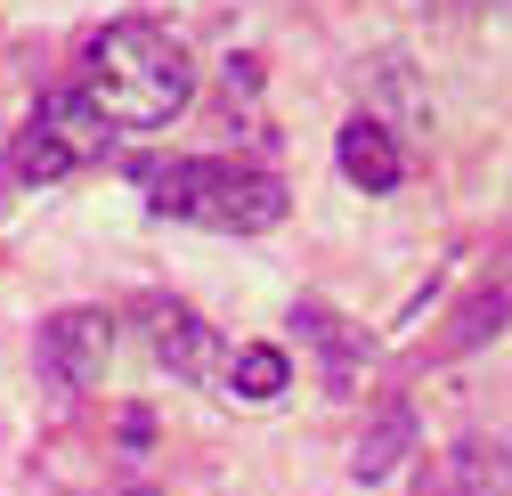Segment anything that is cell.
Instances as JSON below:
<instances>
[{
	"mask_svg": "<svg viewBox=\"0 0 512 496\" xmlns=\"http://www.w3.org/2000/svg\"><path fill=\"white\" fill-rule=\"evenodd\" d=\"M114 431H122V448H147V440H155V415H147V407H122Z\"/></svg>",
	"mask_w": 512,
	"mask_h": 496,
	"instance_id": "7c38bea8",
	"label": "cell"
},
{
	"mask_svg": "<svg viewBox=\"0 0 512 496\" xmlns=\"http://www.w3.org/2000/svg\"><path fill=\"white\" fill-rule=\"evenodd\" d=\"M147 342H155V358L171 366L179 383H212V391H228V342L196 318V309H179V301H155L147 309Z\"/></svg>",
	"mask_w": 512,
	"mask_h": 496,
	"instance_id": "5b68a950",
	"label": "cell"
},
{
	"mask_svg": "<svg viewBox=\"0 0 512 496\" xmlns=\"http://www.w3.org/2000/svg\"><path fill=\"white\" fill-rule=\"evenodd\" d=\"M407 448H415V407L407 399H382L374 415H366V431H358V448H350V480H391L399 464H407Z\"/></svg>",
	"mask_w": 512,
	"mask_h": 496,
	"instance_id": "9c48e42d",
	"label": "cell"
},
{
	"mask_svg": "<svg viewBox=\"0 0 512 496\" xmlns=\"http://www.w3.org/2000/svg\"><path fill=\"white\" fill-rule=\"evenodd\" d=\"M33 358H41V383L90 391L106 375V358H114V318H106V309H57V318H41Z\"/></svg>",
	"mask_w": 512,
	"mask_h": 496,
	"instance_id": "277c9868",
	"label": "cell"
},
{
	"mask_svg": "<svg viewBox=\"0 0 512 496\" xmlns=\"http://www.w3.org/2000/svg\"><path fill=\"white\" fill-rule=\"evenodd\" d=\"M147 204L163 220H196L220 236H269L285 220V179L261 163H228V155H179L163 171H147Z\"/></svg>",
	"mask_w": 512,
	"mask_h": 496,
	"instance_id": "7a4b0ae2",
	"label": "cell"
},
{
	"mask_svg": "<svg viewBox=\"0 0 512 496\" xmlns=\"http://www.w3.org/2000/svg\"><path fill=\"white\" fill-rule=\"evenodd\" d=\"M504 326H512V261H504V269H488V285H480V293H464L456 326H447L431 350H439V358H464V350H480V342H488V334H504Z\"/></svg>",
	"mask_w": 512,
	"mask_h": 496,
	"instance_id": "30bf717a",
	"label": "cell"
},
{
	"mask_svg": "<svg viewBox=\"0 0 512 496\" xmlns=\"http://www.w3.org/2000/svg\"><path fill=\"white\" fill-rule=\"evenodd\" d=\"M293 334L309 342V358H317V375H326V391H358V383H366L374 342H366V326L342 318L334 301H293Z\"/></svg>",
	"mask_w": 512,
	"mask_h": 496,
	"instance_id": "8992f818",
	"label": "cell"
},
{
	"mask_svg": "<svg viewBox=\"0 0 512 496\" xmlns=\"http://www.w3.org/2000/svg\"><path fill=\"white\" fill-rule=\"evenodd\" d=\"M114 147V122L66 82V90H41V106L17 122V139H9V179L17 188H57L66 171L98 163Z\"/></svg>",
	"mask_w": 512,
	"mask_h": 496,
	"instance_id": "3957f363",
	"label": "cell"
},
{
	"mask_svg": "<svg viewBox=\"0 0 512 496\" xmlns=\"http://www.w3.org/2000/svg\"><path fill=\"white\" fill-rule=\"evenodd\" d=\"M74 90L114 122V131H163V122H179L187 98H196V57H187L163 25L122 17V25L90 33Z\"/></svg>",
	"mask_w": 512,
	"mask_h": 496,
	"instance_id": "6da1fadb",
	"label": "cell"
},
{
	"mask_svg": "<svg viewBox=\"0 0 512 496\" xmlns=\"http://www.w3.org/2000/svg\"><path fill=\"white\" fill-rule=\"evenodd\" d=\"M423 496H512V448L504 440H456L423 472Z\"/></svg>",
	"mask_w": 512,
	"mask_h": 496,
	"instance_id": "52a82bcc",
	"label": "cell"
},
{
	"mask_svg": "<svg viewBox=\"0 0 512 496\" xmlns=\"http://www.w3.org/2000/svg\"><path fill=\"white\" fill-rule=\"evenodd\" d=\"M285 383H293V366H285V350H277V342H244V350L228 358V391H236V399H252V407L277 399Z\"/></svg>",
	"mask_w": 512,
	"mask_h": 496,
	"instance_id": "8fae6325",
	"label": "cell"
},
{
	"mask_svg": "<svg viewBox=\"0 0 512 496\" xmlns=\"http://www.w3.org/2000/svg\"><path fill=\"white\" fill-rule=\"evenodd\" d=\"M131 496H155V488H131Z\"/></svg>",
	"mask_w": 512,
	"mask_h": 496,
	"instance_id": "4fadbf2b",
	"label": "cell"
},
{
	"mask_svg": "<svg viewBox=\"0 0 512 496\" xmlns=\"http://www.w3.org/2000/svg\"><path fill=\"white\" fill-rule=\"evenodd\" d=\"M334 163H342L350 188H366V196H391L399 171H407V155H399V139H391V122H382V114H350V122H342Z\"/></svg>",
	"mask_w": 512,
	"mask_h": 496,
	"instance_id": "ba28073f",
	"label": "cell"
}]
</instances>
